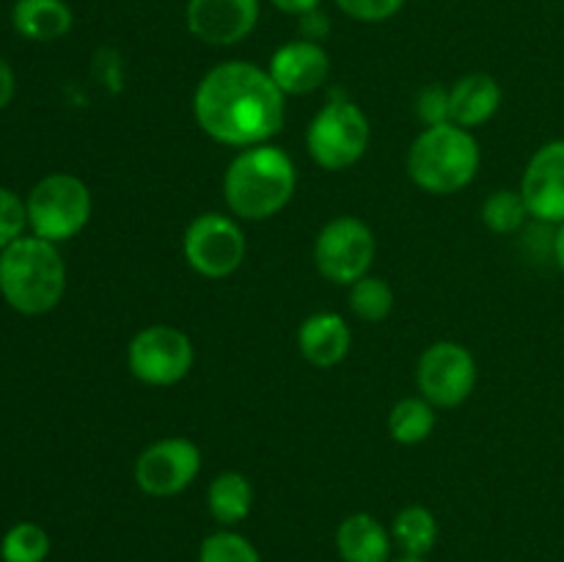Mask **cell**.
Returning <instances> with one entry per match:
<instances>
[{"label": "cell", "mask_w": 564, "mask_h": 562, "mask_svg": "<svg viewBox=\"0 0 564 562\" xmlns=\"http://www.w3.org/2000/svg\"><path fill=\"white\" fill-rule=\"evenodd\" d=\"M193 116L213 141L248 149L270 143L286 119V94L251 61H226L198 80Z\"/></svg>", "instance_id": "cell-1"}, {"label": "cell", "mask_w": 564, "mask_h": 562, "mask_svg": "<svg viewBox=\"0 0 564 562\" xmlns=\"http://www.w3.org/2000/svg\"><path fill=\"white\" fill-rule=\"evenodd\" d=\"M297 171L290 154L275 143L240 149L224 174V198L242 220H268L292 202Z\"/></svg>", "instance_id": "cell-2"}, {"label": "cell", "mask_w": 564, "mask_h": 562, "mask_svg": "<svg viewBox=\"0 0 564 562\" xmlns=\"http://www.w3.org/2000/svg\"><path fill=\"white\" fill-rule=\"evenodd\" d=\"M66 292V262L58 246L25 235L0 251V298L25 317L53 312Z\"/></svg>", "instance_id": "cell-3"}, {"label": "cell", "mask_w": 564, "mask_h": 562, "mask_svg": "<svg viewBox=\"0 0 564 562\" xmlns=\"http://www.w3.org/2000/svg\"><path fill=\"white\" fill-rule=\"evenodd\" d=\"M479 163L482 152L474 132L452 121L424 127L408 149V176L435 196H452L471 185Z\"/></svg>", "instance_id": "cell-4"}, {"label": "cell", "mask_w": 564, "mask_h": 562, "mask_svg": "<svg viewBox=\"0 0 564 562\" xmlns=\"http://www.w3.org/2000/svg\"><path fill=\"white\" fill-rule=\"evenodd\" d=\"M28 229L50 242H66L80 235L91 220V191L75 174H47L25 196Z\"/></svg>", "instance_id": "cell-5"}, {"label": "cell", "mask_w": 564, "mask_h": 562, "mask_svg": "<svg viewBox=\"0 0 564 562\" xmlns=\"http://www.w3.org/2000/svg\"><path fill=\"white\" fill-rule=\"evenodd\" d=\"M372 127L352 99H328L306 127V149L325 171L352 169L367 154Z\"/></svg>", "instance_id": "cell-6"}, {"label": "cell", "mask_w": 564, "mask_h": 562, "mask_svg": "<svg viewBox=\"0 0 564 562\" xmlns=\"http://www.w3.org/2000/svg\"><path fill=\"white\" fill-rule=\"evenodd\" d=\"M196 347L176 325H147L127 345V367L147 386H174L191 375Z\"/></svg>", "instance_id": "cell-7"}, {"label": "cell", "mask_w": 564, "mask_h": 562, "mask_svg": "<svg viewBox=\"0 0 564 562\" xmlns=\"http://www.w3.org/2000/svg\"><path fill=\"white\" fill-rule=\"evenodd\" d=\"M375 251V231L356 215H339L319 229L314 240V264L323 279L350 287L372 270Z\"/></svg>", "instance_id": "cell-8"}, {"label": "cell", "mask_w": 564, "mask_h": 562, "mask_svg": "<svg viewBox=\"0 0 564 562\" xmlns=\"http://www.w3.org/2000/svg\"><path fill=\"white\" fill-rule=\"evenodd\" d=\"M182 253L204 279H229L246 259V235L229 215L204 213L185 229Z\"/></svg>", "instance_id": "cell-9"}, {"label": "cell", "mask_w": 564, "mask_h": 562, "mask_svg": "<svg viewBox=\"0 0 564 562\" xmlns=\"http://www.w3.org/2000/svg\"><path fill=\"white\" fill-rule=\"evenodd\" d=\"M419 391L435 408H457L471 397L477 386V361L460 342H433L419 356L416 364Z\"/></svg>", "instance_id": "cell-10"}, {"label": "cell", "mask_w": 564, "mask_h": 562, "mask_svg": "<svg viewBox=\"0 0 564 562\" xmlns=\"http://www.w3.org/2000/svg\"><path fill=\"white\" fill-rule=\"evenodd\" d=\"M198 472H202V450L182 435L154 441L135 461L138 488L154 499L182 494L185 488H191Z\"/></svg>", "instance_id": "cell-11"}, {"label": "cell", "mask_w": 564, "mask_h": 562, "mask_svg": "<svg viewBox=\"0 0 564 562\" xmlns=\"http://www.w3.org/2000/svg\"><path fill=\"white\" fill-rule=\"evenodd\" d=\"M259 14V0H187L185 25L209 47H231L251 36Z\"/></svg>", "instance_id": "cell-12"}, {"label": "cell", "mask_w": 564, "mask_h": 562, "mask_svg": "<svg viewBox=\"0 0 564 562\" xmlns=\"http://www.w3.org/2000/svg\"><path fill=\"white\" fill-rule=\"evenodd\" d=\"M518 191L529 215L543 224H564V141H549L527 163Z\"/></svg>", "instance_id": "cell-13"}, {"label": "cell", "mask_w": 564, "mask_h": 562, "mask_svg": "<svg viewBox=\"0 0 564 562\" xmlns=\"http://www.w3.org/2000/svg\"><path fill=\"white\" fill-rule=\"evenodd\" d=\"M268 75L286 97H303L325 86L330 75L328 50L312 39L281 44L268 64Z\"/></svg>", "instance_id": "cell-14"}, {"label": "cell", "mask_w": 564, "mask_h": 562, "mask_svg": "<svg viewBox=\"0 0 564 562\" xmlns=\"http://www.w3.org/2000/svg\"><path fill=\"white\" fill-rule=\"evenodd\" d=\"M352 347V331L336 312L308 314L297 328V350L312 367L330 369L347 358Z\"/></svg>", "instance_id": "cell-15"}, {"label": "cell", "mask_w": 564, "mask_h": 562, "mask_svg": "<svg viewBox=\"0 0 564 562\" xmlns=\"http://www.w3.org/2000/svg\"><path fill=\"white\" fill-rule=\"evenodd\" d=\"M501 99H505V91L488 72H471V75L460 77L449 86L452 125L466 127V130L482 127L485 121L499 114Z\"/></svg>", "instance_id": "cell-16"}, {"label": "cell", "mask_w": 564, "mask_h": 562, "mask_svg": "<svg viewBox=\"0 0 564 562\" xmlns=\"http://www.w3.org/2000/svg\"><path fill=\"white\" fill-rule=\"evenodd\" d=\"M336 551L341 562H391L394 538L369 512H352L336 529Z\"/></svg>", "instance_id": "cell-17"}, {"label": "cell", "mask_w": 564, "mask_h": 562, "mask_svg": "<svg viewBox=\"0 0 564 562\" xmlns=\"http://www.w3.org/2000/svg\"><path fill=\"white\" fill-rule=\"evenodd\" d=\"M11 25L28 42H58L72 31L75 14L66 0H17Z\"/></svg>", "instance_id": "cell-18"}, {"label": "cell", "mask_w": 564, "mask_h": 562, "mask_svg": "<svg viewBox=\"0 0 564 562\" xmlns=\"http://www.w3.org/2000/svg\"><path fill=\"white\" fill-rule=\"evenodd\" d=\"M207 510L224 527L246 521L253 510V485L240 472H220L207 488Z\"/></svg>", "instance_id": "cell-19"}, {"label": "cell", "mask_w": 564, "mask_h": 562, "mask_svg": "<svg viewBox=\"0 0 564 562\" xmlns=\"http://www.w3.org/2000/svg\"><path fill=\"white\" fill-rule=\"evenodd\" d=\"M391 538L402 556H427L438 543V518L424 505L402 507L391 523Z\"/></svg>", "instance_id": "cell-20"}, {"label": "cell", "mask_w": 564, "mask_h": 562, "mask_svg": "<svg viewBox=\"0 0 564 562\" xmlns=\"http://www.w3.org/2000/svg\"><path fill=\"white\" fill-rule=\"evenodd\" d=\"M438 408L424 397H402L389 411V435L397 444L416 446L433 435L438 424Z\"/></svg>", "instance_id": "cell-21"}, {"label": "cell", "mask_w": 564, "mask_h": 562, "mask_svg": "<svg viewBox=\"0 0 564 562\" xmlns=\"http://www.w3.org/2000/svg\"><path fill=\"white\" fill-rule=\"evenodd\" d=\"M347 303H350V312L364 323H383L394 312V290L386 279L367 273L356 284H350Z\"/></svg>", "instance_id": "cell-22"}, {"label": "cell", "mask_w": 564, "mask_h": 562, "mask_svg": "<svg viewBox=\"0 0 564 562\" xmlns=\"http://www.w3.org/2000/svg\"><path fill=\"white\" fill-rule=\"evenodd\" d=\"M47 529L33 521H17L0 538V560L3 562H44L50 556Z\"/></svg>", "instance_id": "cell-23"}, {"label": "cell", "mask_w": 564, "mask_h": 562, "mask_svg": "<svg viewBox=\"0 0 564 562\" xmlns=\"http://www.w3.org/2000/svg\"><path fill=\"white\" fill-rule=\"evenodd\" d=\"M482 224L488 226L496 235H512V231L521 229L529 218V207L523 202L521 191H512V187H501V191H494L482 202Z\"/></svg>", "instance_id": "cell-24"}, {"label": "cell", "mask_w": 564, "mask_h": 562, "mask_svg": "<svg viewBox=\"0 0 564 562\" xmlns=\"http://www.w3.org/2000/svg\"><path fill=\"white\" fill-rule=\"evenodd\" d=\"M198 562H262L257 545L240 532L218 529L198 545Z\"/></svg>", "instance_id": "cell-25"}, {"label": "cell", "mask_w": 564, "mask_h": 562, "mask_svg": "<svg viewBox=\"0 0 564 562\" xmlns=\"http://www.w3.org/2000/svg\"><path fill=\"white\" fill-rule=\"evenodd\" d=\"M28 235V207L25 198L11 187L0 185V251L20 237Z\"/></svg>", "instance_id": "cell-26"}, {"label": "cell", "mask_w": 564, "mask_h": 562, "mask_svg": "<svg viewBox=\"0 0 564 562\" xmlns=\"http://www.w3.org/2000/svg\"><path fill=\"white\" fill-rule=\"evenodd\" d=\"M416 116L422 119L424 127L446 125L452 121V105H449V88L441 83H430L419 91L416 97Z\"/></svg>", "instance_id": "cell-27"}, {"label": "cell", "mask_w": 564, "mask_h": 562, "mask_svg": "<svg viewBox=\"0 0 564 562\" xmlns=\"http://www.w3.org/2000/svg\"><path fill=\"white\" fill-rule=\"evenodd\" d=\"M341 14L356 22H386L400 14L408 0H334Z\"/></svg>", "instance_id": "cell-28"}, {"label": "cell", "mask_w": 564, "mask_h": 562, "mask_svg": "<svg viewBox=\"0 0 564 562\" xmlns=\"http://www.w3.org/2000/svg\"><path fill=\"white\" fill-rule=\"evenodd\" d=\"M17 94V75L14 69H11L9 61L0 55V110H6L11 105V99H14Z\"/></svg>", "instance_id": "cell-29"}, {"label": "cell", "mask_w": 564, "mask_h": 562, "mask_svg": "<svg viewBox=\"0 0 564 562\" xmlns=\"http://www.w3.org/2000/svg\"><path fill=\"white\" fill-rule=\"evenodd\" d=\"M270 3H273L279 11H284V14L303 17V14H312V11H317L323 0H270Z\"/></svg>", "instance_id": "cell-30"}, {"label": "cell", "mask_w": 564, "mask_h": 562, "mask_svg": "<svg viewBox=\"0 0 564 562\" xmlns=\"http://www.w3.org/2000/svg\"><path fill=\"white\" fill-rule=\"evenodd\" d=\"M554 257H556V264H560V270L564 273V224H560V229H556Z\"/></svg>", "instance_id": "cell-31"}, {"label": "cell", "mask_w": 564, "mask_h": 562, "mask_svg": "<svg viewBox=\"0 0 564 562\" xmlns=\"http://www.w3.org/2000/svg\"><path fill=\"white\" fill-rule=\"evenodd\" d=\"M391 562H430L427 556H397V560H391Z\"/></svg>", "instance_id": "cell-32"}]
</instances>
